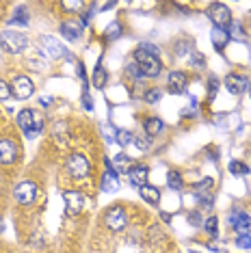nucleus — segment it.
Listing matches in <instances>:
<instances>
[{"label":"nucleus","mask_w":251,"mask_h":253,"mask_svg":"<svg viewBox=\"0 0 251 253\" xmlns=\"http://www.w3.org/2000/svg\"><path fill=\"white\" fill-rule=\"evenodd\" d=\"M63 7H65L67 11H78L83 7V2H63Z\"/></svg>","instance_id":"obj_37"},{"label":"nucleus","mask_w":251,"mask_h":253,"mask_svg":"<svg viewBox=\"0 0 251 253\" xmlns=\"http://www.w3.org/2000/svg\"><path fill=\"white\" fill-rule=\"evenodd\" d=\"M230 42V33L223 31V28H216L212 31V43L216 45V50H223V45Z\"/></svg>","instance_id":"obj_20"},{"label":"nucleus","mask_w":251,"mask_h":253,"mask_svg":"<svg viewBox=\"0 0 251 253\" xmlns=\"http://www.w3.org/2000/svg\"><path fill=\"white\" fill-rule=\"evenodd\" d=\"M18 126L22 128V132H24L28 139H35L39 132H42V128H43V119L39 117L35 111L24 108V111L18 113Z\"/></svg>","instance_id":"obj_2"},{"label":"nucleus","mask_w":251,"mask_h":253,"mask_svg":"<svg viewBox=\"0 0 251 253\" xmlns=\"http://www.w3.org/2000/svg\"><path fill=\"white\" fill-rule=\"evenodd\" d=\"M232 31H227V33H230V39H238V42H243V39H245V35H243V26L241 24H238V22H232Z\"/></svg>","instance_id":"obj_27"},{"label":"nucleus","mask_w":251,"mask_h":253,"mask_svg":"<svg viewBox=\"0 0 251 253\" xmlns=\"http://www.w3.org/2000/svg\"><path fill=\"white\" fill-rule=\"evenodd\" d=\"M106 83H108V74H106L104 67L98 65V67H95V72H93V84H95L98 89H102Z\"/></svg>","instance_id":"obj_22"},{"label":"nucleus","mask_w":251,"mask_h":253,"mask_svg":"<svg viewBox=\"0 0 251 253\" xmlns=\"http://www.w3.org/2000/svg\"><path fill=\"white\" fill-rule=\"evenodd\" d=\"M126 72H128L132 78H136V80L143 78V74H141V70H139V65H136V63H128V65H126Z\"/></svg>","instance_id":"obj_29"},{"label":"nucleus","mask_w":251,"mask_h":253,"mask_svg":"<svg viewBox=\"0 0 251 253\" xmlns=\"http://www.w3.org/2000/svg\"><path fill=\"white\" fill-rule=\"evenodd\" d=\"M216 223H219L216 221V216H210V218H206V225H204L206 227V232L212 236V238H216Z\"/></svg>","instance_id":"obj_28"},{"label":"nucleus","mask_w":251,"mask_h":253,"mask_svg":"<svg viewBox=\"0 0 251 253\" xmlns=\"http://www.w3.org/2000/svg\"><path fill=\"white\" fill-rule=\"evenodd\" d=\"M61 35L65 37V39H70V42H76L78 37H81V31H83V24H78V22H74V20H67V22H63L61 24Z\"/></svg>","instance_id":"obj_17"},{"label":"nucleus","mask_w":251,"mask_h":253,"mask_svg":"<svg viewBox=\"0 0 251 253\" xmlns=\"http://www.w3.org/2000/svg\"><path fill=\"white\" fill-rule=\"evenodd\" d=\"M161 97H163L161 89H152V91H147V93H145V102H150V104H154V102H158Z\"/></svg>","instance_id":"obj_32"},{"label":"nucleus","mask_w":251,"mask_h":253,"mask_svg":"<svg viewBox=\"0 0 251 253\" xmlns=\"http://www.w3.org/2000/svg\"><path fill=\"white\" fill-rule=\"evenodd\" d=\"M186 74L184 72H171L169 74V89L173 93H184L186 91Z\"/></svg>","instance_id":"obj_18"},{"label":"nucleus","mask_w":251,"mask_h":253,"mask_svg":"<svg viewBox=\"0 0 251 253\" xmlns=\"http://www.w3.org/2000/svg\"><path fill=\"white\" fill-rule=\"evenodd\" d=\"M39 45H42L43 54L52 56V59H61V56H65V54H67L65 45H63V43H59V42H56L54 37H48V35L39 37Z\"/></svg>","instance_id":"obj_8"},{"label":"nucleus","mask_w":251,"mask_h":253,"mask_svg":"<svg viewBox=\"0 0 251 253\" xmlns=\"http://www.w3.org/2000/svg\"><path fill=\"white\" fill-rule=\"evenodd\" d=\"M212 188H214V184L212 180H202L195 186V191H193V197H195L199 204L204 206V208H212Z\"/></svg>","instance_id":"obj_5"},{"label":"nucleus","mask_w":251,"mask_h":253,"mask_svg":"<svg viewBox=\"0 0 251 253\" xmlns=\"http://www.w3.org/2000/svg\"><path fill=\"white\" fill-rule=\"evenodd\" d=\"M39 104H42L43 108H50V106H52V97H50V95H43V97H39Z\"/></svg>","instance_id":"obj_38"},{"label":"nucleus","mask_w":251,"mask_h":253,"mask_svg":"<svg viewBox=\"0 0 251 253\" xmlns=\"http://www.w3.org/2000/svg\"><path fill=\"white\" fill-rule=\"evenodd\" d=\"M249 97H251V83H249Z\"/></svg>","instance_id":"obj_41"},{"label":"nucleus","mask_w":251,"mask_h":253,"mask_svg":"<svg viewBox=\"0 0 251 253\" xmlns=\"http://www.w3.org/2000/svg\"><path fill=\"white\" fill-rule=\"evenodd\" d=\"M100 186H102V191H104V193H115V191H119V177H117V171L113 169V165L108 163V160H106V171H104V175H102Z\"/></svg>","instance_id":"obj_12"},{"label":"nucleus","mask_w":251,"mask_h":253,"mask_svg":"<svg viewBox=\"0 0 251 253\" xmlns=\"http://www.w3.org/2000/svg\"><path fill=\"white\" fill-rule=\"evenodd\" d=\"M139 193H141V197H143L147 204H152V206H156L158 201H161V191H158V188H154V186H150V184L141 186Z\"/></svg>","instance_id":"obj_19"},{"label":"nucleus","mask_w":251,"mask_h":253,"mask_svg":"<svg viewBox=\"0 0 251 253\" xmlns=\"http://www.w3.org/2000/svg\"><path fill=\"white\" fill-rule=\"evenodd\" d=\"M208 18H210V22H212L216 28H223V31L232 24V13H230V9H227L225 4H221V2L210 4V7H208Z\"/></svg>","instance_id":"obj_4"},{"label":"nucleus","mask_w":251,"mask_h":253,"mask_svg":"<svg viewBox=\"0 0 251 253\" xmlns=\"http://www.w3.org/2000/svg\"><path fill=\"white\" fill-rule=\"evenodd\" d=\"M104 223L108 229H113V232H119V229L126 227V212L122 206H115V208H111L104 214Z\"/></svg>","instance_id":"obj_10"},{"label":"nucleus","mask_w":251,"mask_h":253,"mask_svg":"<svg viewBox=\"0 0 251 253\" xmlns=\"http://www.w3.org/2000/svg\"><path fill=\"white\" fill-rule=\"evenodd\" d=\"M230 225H232V229H234V232H236L238 236L249 234V232H251V216L247 214V212H243V210H232V214H230Z\"/></svg>","instance_id":"obj_7"},{"label":"nucleus","mask_w":251,"mask_h":253,"mask_svg":"<svg viewBox=\"0 0 251 253\" xmlns=\"http://www.w3.org/2000/svg\"><path fill=\"white\" fill-rule=\"evenodd\" d=\"M9 95H11V87L4 80H0V100H9Z\"/></svg>","instance_id":"obj_35"},{"label":"nucleus","mask_w":251,"mask_h":253,"mask_svg":"<svg viewBox=\"0 0 251 253\" xmlns=\"http://www.w3.org/2000/svg\"><path fill=\"white\" fill-rule=\"evenodd\" d=\"M128 175H130V182L134 184V186H145L147 184V175H150V169L143 165H134V167H130V171H128Z\"/></svg>","instance_id":"obj_16"},{"label":"nucleus","mask_w":251,"mask_h":253,"mask_svg":"<svg viewBox=\"0 0 251 253\" xmlns=\"http://www.w3.org/2000/svg\"><path fill=\"white\" fill-rule=\"evenodd\" d=\"M216 89H219V80H216L214 76H210L208 78V95H210V100L216 95Z\"/></svg>","instance_id":"obj_33"},{"label":"nucleus","mask_w":251,"mask_h":253,"mask_svg":"<svg viewBox=\"0 0 251 253\" xmlns=\"http://www.w3.org/2000/svg\"><path fill=\"white\" fill-rule=\"evenodd\" d=\"M2 227H4V225H2V223H0V232H2Z\"/></svg>","instance_id":"obj_42"},{"label":"nucleus","mask_w":251,"mask_h":253,"mask_svg":"<svg viewBox=\"0 0 251 253\" xmlns=\"http://www.w3.org/2000/svg\"><path fill=\"white\" fill-rule=\"evenodd\" d=\"M115 141H117L122 147H126L130 141H132V132H128V130H117V132H115Z\"/></svg>","instance_id":"obj_26"},{"label":"nucleus","mask_w":251,"mask_h":253,"mask_svg":"<svg viewBox=\"0 0 251 253\" xmlns=\"http://www.w3.org/2000/svg\"><path fill=\"white\" fill-rule=\"evenodd\" d=\"M236 247H241V249H251V236L249 234H243L236 238Z\"/></svg>","instance_id":"obj_31"},{"label":"nucleus","mask_w":251,"mask_h":253,"mask_svg":"<svg viewBox=\"0 0 251 253\" xmlns=\"http://www.w3.org/2000/svg\"><path fill=\"white\" fill-rule=\"evenodd\" d=\"M33 91H35V84H33V80L26 78V76H18L13 80V84H11V93L18 97V100H26V97H31Z\"/></svg>","instance_id":"obj_9"},{"label":"nucleus","mask_w":251,"mask_h":253,"mask_svg":"<svg viewBox=\"0 0 251 253\" xmlns=\"http://www.w3.org/2000/svg\"><path fill=\"white\" fill-rule=\"evenodd\" d=\"M165 128V124L161 122L158 117H152V119H147L145 122V132H147V136H156V134H161V130Z\"/></svg>","instance_id":"obj_21"},{"label":"nucleus","mask_w":251,"mask_h":253,"mask_svg":"<svg viewBox=\"0 0 251 253\" xmlns=\"http://www.w3.org/2000/svg\"><path fill=\"white\" fill-rule=\"evenodd\" d=\"M134 143H136V147L143 149V152H147V149H150V136H136Z\"/></svg>","instance_id":"obj_34"},{"label":"nucleus","mask_w":251,"mask_h":253,"mask_svg":"<svg viewBox=\"0 0 251 253\" xmlns=\"http://www.w3.org/2000/svg\"><path fill=\"white\" fill-rule=\"evenodd\" d=\"M67 171L74 177H84L89 173V160L83 154H72L70 160H67Z\"/></svg>","instance_id":"obj_11"},{"label":"nucleus","mask_w":251,"mask_h":253,"mask_svg":"<svg viewBox=\"0 0 251 253\" xmlns=\"http://www.w3.org/2000/svg\"><path fill=\"white\" fill-rule=\"evenodd\" d=\"M35 195H37V186L33 182H20L18 186H15V191H13L15 201L22 204V206L33 204V201H35Z\"/></svg>","instance_id":"obj_6"},{"label":"nucleus","mask_w":251,"mask_h":253,"mask_svg":"<svg viewBox=\"0 0 251 253\" xmlns=\"http://www.w3.org/2000/svg\"><path fill=\"white\" fill-rule=\"evenodd\" d=\"M167 186L171 191H180L182 188V177H180L178 171H169L167 173Z\"/></svg>","instance_id":"obj_23"},{"label":"nucleus","mask_w":251,"mask_h":253,"mask_svg":"<svg viewBox=\"0 0 251 253\" xmlns=\"http://www.w3.org/2000/svg\"><path fill=\"white\" fill-rule=\"evenodd\" d=\"M18 158V147L11 139H0V163L2 165H11Z\"/></svg>","instance_id":"obj_14"},{"label":"nucleus","mask_w":251,"mask_h":253,"mask_svg":"<svg viewBox=\"0 0 251 253\" xmlns=\"http://www.w3.org/2000/svg\"><path fill=\"white\" fill-rule=\"evenodd\" d=\"M225 89L230 91L232 95H241L245 89H247V80L241 74H227L225 78Z\"/></svg>","instance_id":"obj_15"},{"label":"nucleus","mask_w":251,"mask_h":253,"mask_svg":"<svg viewBox=\"0 0 251 253\" xmlns=\"http://www.w3.org/2000/svg\"><path fill=\"white\" fill-rule=\"evenodd\" d=\"M134 61H136V65H139L141 74L147 76V78H156L158 74L163 72L161 59H158L156 54H152V52H147V50H143L141 45L134 50Z\"/></svg>","instance_id":"obj_1"},{"label":"nucleus","mask_w":251,"mask_h":253,"mask_svg":"<svg viewBox=\"0 0 251 253\" xmlns=\"http://www.w3.org/2000/svg\"><path fill=\"white\" fill-rule=\"evenodd\" d=\"M191 63H193V65L197 67V70H202V67L206 65V61H204V56L199 54L197 50H193V52H191Z\"/></svg>","instance_id":"obj_30"},{"label":"nucleus","mask_w":251,"mask_h":253,"mask_svg":"<svg viewBox=\"0 0 251 253\" xmlns=\"http://www.w3.org/2000/svg\"><path fill=\"white\" fill-rule=\"evenodd\" d=\"M106 39H117L119 35H122V24L119 22H111V24L106 26Z\"/></svg>","instance_id":"obj_24"},{"label":"nucleus","mask_w":251,"mask_h":253,"mask_svg":"<svg viewBox=\"0 0 251 253\" xmlns=\"http://www.w3.org/2000/svg\"><path fill=\"white\" fill-rule=\"evenodd\" d=\"M63 199H65V208L70 214H78L84 206V197L78 191H65L63 193Z\"/></svg>","instance_id":"obj_13"},{"label":"nucleus","mask_w":251,"mask_h":253,"mask_svg":"<svg viewBox=\"0 0 251 253\" xmlns=\"http://www.w3.org/2000/svg\"><path fill=\"white\" fill-rule=\"evenodd\" d=\"M191 221H193V225H199V214H191Z\"/></svg>","instance_id":"obj_39"},{"label":"nucleus","mask_w":251,"mask_h":253,"mask_svg":"<svg viewBox=\"0 0 251 253\" xmlns=\"http://www.w3.org/2000/svg\"><path fill=\"white\" fill-rule=\"evenodd\" d=\"M230 171L234 175H247L249 173V167L245 163H238V160H232V163H230Z\"/></svg>","instance_id":"obj_25"},{"label":"nucleus","mask_w":251,"mask_h":253,"mask_svg":"<svg viewBox=\"0 0 251 253\" xmlns=\"http://www.w3.org/2000/svg\"><path fill=\"white\" fill-rule=\"evenodd\" d=\"M83 106L87 108V111H93V100H91V97H89L87 89H84V93H83Z\"/></svg>","instance_id":"obj_36"},{"label":"nucleus","mask_w":251,"mask_h":253,"mask_svg":"<svg viewBox=\"0 0 251 253\" xmlns=\"http://www.w3.org/2000/svg\"><path fill=\"white\" fill-rule=\"evenodd\" d=\"M117 163H128V156H124V154L122 156H117Z\"/></svg>","instance_id":"obj_40"},{"label":"nucleus","mask_w":251,"mask_h":253,"mask_svg":"<svg viewBox=\"0 0 251 253\" xmlns=\"http://www.w3.org/2000/svg\"><path fill=\"white\" fill-rule=\"evenodd\" d=\"M0 43L2 48L11 54H18V52H24L26 45H28V37L26 33H20V31H4L0 35Z\"/></svg>","instance_id":"obj_3"}]
</instances>
